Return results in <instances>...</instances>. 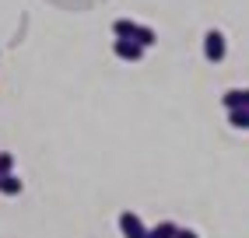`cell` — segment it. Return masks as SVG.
<instances>
[{
    "label": "cell",
    "instance_id": "6da1fadb",
    "mask_svg": "<svg viewBox=\"0 0 249 238\" xmlns=\"http://www.w3.org/2000/svg\"><path fill=\"white\" fill-rule=\"evenodd\" d=\"M225 53H228V42H225V35L218 28H211L207 35H204V56L211 60V63H221L225 60Z\"/></svg>",
    "mask_w": 249,
    "mask_h": 238
},
{
    "label": "cell",
    "instance_id": "7a4b0ae2",
    "mask_svg": "<svg viewBox=\"0 0 249 238\" xmlns=\"http://www.w3.org/2000/svg\"><path fill=\"white\" fill-rule=\"evenodd\" d=\"M120 231H123V238H147L144 221H141L134 210H123V214H120Z\"/></svg>",
    "mask_w": 249,
    "mask_h": 238
},
{
    "label": "cell",
    "instance_id": "3957f363",
    "mask_svg": "<svg viewBox=\"0 0 249 238\" xmlns=\"http://www.w3.org/2000/svg\"><path fill=\"white\" fill-rule=\"evenodd\" d=\"M112 53L120 56V60H130V63H137L144 56V46H137L134 39H116L112 42Z\"/></svg>",
    "mask_w": 249,
    "mask_h": 238
},
{
    "label": "cell",
    "instance_id": "277c9868",
    "mask_svg": "<svg viewBox=\"0 0 249 238\" xmlns=\"http://www.w3.org/2000/svg\"><path fill=\"white\" fill-rule=\"evenodd\" d=\"M134 32H137V21H130V18H116L112 21V35L116 39H134Z\"/></svg>",
    "mask_w": 249,
    "mask_h": 238
},
{
    "label": "cell",
    "instance_id": "5b68a950",
    "mask_svg": "<svg viewBox=\"0 0 249 238\" xmlns=\"http://www.w3.org/2000/svg\"><path fill=\"white\" fill-rule=\"evenodd\" d=\"M176 231H179L176 221H161V224L147 228V238H176Z\"/></svg>",
    "mask_w": 249,
    "mask_h": 238
},
{
    "label": "cell",
    "instance_id": "8992f818",
    "mask_svg": "<svg viewBox=\"0 0 249 238\" xmlns=\"http://www.w3.org/2000/svg\"><path fill=\"white\" fill-rule=\"evenodd\" d=\"M0 193H4V196H18L21 193V179L18 175H0Z\"/></svg>",
    "mask_w": 249,
    "mask_h": 238
},
{
    "label": "cell",
    "instance_id": "52a82bcc",
    "mask_svg": "<svg viewBox=\"0 0 249 238\" xmlns=\"http://www.w3.org/2000/svg\"><path fill=\"white\" fill-rule=\"evenodd\" d=\"M134 42L147 49V46H155V42H158V35H155V28H147V25H137V32H134Z\"/></svg>",
    "mask_w": 249,
    "mask_h": 238
},
{
    "label": "cell",
    "instance_id": "ba28073f",
    "mask_svg": "<svg viewBox=\"0 0 249 238\" xmlns=\"http://www.w3.org/2000/svg\"><path fill=\"white\" fill-rule=\"evenodd\" d=\"M221 102H225V109H228V112H231V109H242V88L225 91V95H221Z\"/></svg>",
    "mask_w": 249,
    "mask_h": 238
},
{
    "label": "cell",
    "instance_id": "9c48e42d",
    "mask_svg": "<svg viewBox=\"0 0 249 238\" xmlns=\"http://www.w3.org/2000/svg\"><path fill=\"white\" fill-rule=\"evenodd\" d=\"M228 123L239 126V130H249V109H231L228 112Z\"/></svg>",
    "mask_w": 249,
    "mask_h": 238
},
{
    "label": "cell",
    "instance_id": "30bf717a",
    "mask_svg": "<svg viewBox=\"0 0 249 238\" xmlns=\"http://www.w3.org/2000/svg\"><path fill=\"white\" fill-rule=\"evenodd\" d=\"M11 172H14V158L7 151H0V175H11Z\"/></svg>",
    "mask_w": 249,
    "mask_h": 238
},
{
    "label": "cell",
    "instance_id": "8fae6325",
    "mask_svg": "<svg viewBox=\"0 0 249 238\" xmlns=\"http://www.w3.org/2000/svg\"><path fill=\"white\" fill-rule=\"evenodd\" d=\"M176 238H200V235L190 231V228H179V231H176Z\"/></svg>",
    "mask_w": 249,
    "mask_h": 238
},
{
    "label": "cell",
    "instance_id": "7c38bea8",
    "mask_svg": "<svg viewBox=\"0 0 249 238\" xmlns=\"http://www.w3.org/2000/svg\"><path fill=\"white\" fill-rule=\"evenodd\" d=\"M242 109H249V88H242Z\"/></svg>",
    "mask_w": 249,
    "mask_h": 238
}]
</instances>
